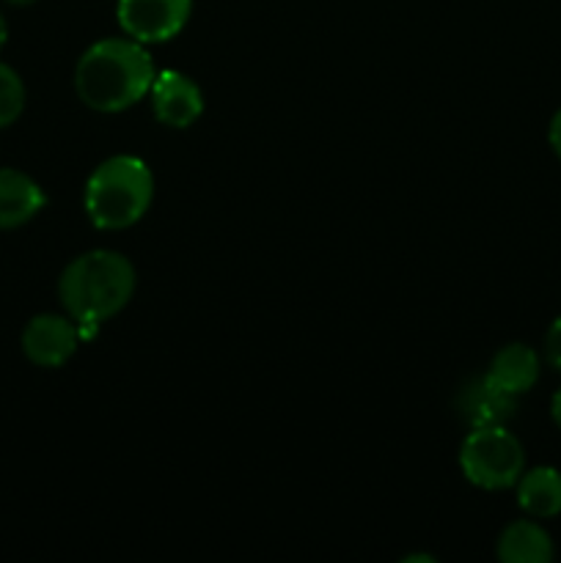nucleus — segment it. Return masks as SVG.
Returning a JSON list of instances; mask_svg holds the SVG:
<instances>
[{"instance_id":"obj_1","label":"nucleus","mask_w":561,"mask_h":563,"mask_svg":"<svg viewBox=\"0 0 561 563\" xmlns=\"http://www.w3.org/2000/svg\"><path fill=\"white\" fill-rule=\"evenodd\" d=\"M157 77L152 55L135 38H102L80 55L75 91L97 113H121L141 102Z\"/></svg>"},{"instance_id":"obj_2","label":"nucleus","mask_w":561,"mask_h":563,"mask_svg":"<svg viewBox=\"0 0 561 563\" xmlns=\"http://www.w3.org/2000/svg\"><path fill=\"white\" fill-rule=\"evenodd\" d=\"M135 267L116 251H88L72 258L58 278V297L66 317L80 328L82 339L94 328L127 308L135 295Z\"/></svg>"},{"instance_id":"obj_3","label":"nucleus","mask_w":561,"mask_h":563,"mask_svg":"<svg viewBox=\"0 0 561 563\" xmlns=\"http://www.w3.org/2000/svg\"><path fill=\"white\" fill-rule=\"evenodd\" d=\"M154 176L143 159L119 154L94 168L86 181V214L99 231H121L148 212Z\"/></svg>"},{"instance_id":"obj_4","label":"nucleus","mask_w":561,"mask_h":563,"mask_svg":"<svg viewBox=\"0 0 561 563\" xmlns=\"http://www.w3.org/2000/svg\"><path fill=\"white\" fill-rule=\"evenodd\" d=\"M462 476L479 489H509L526 471V451L506 427L471 429L460 449Z\"/></svg>"},{"instance_id":"obj_5","label":"nucleus","mask_w":561,"mask_h":563,"mask_svg":"<svg viewBox=\"0 0 561 563\" xmlns=\"http://www.w3.org/2000/svg\"><path fill=\"white\" fill-rule=\"evenodd\" d=\"M193 0H119L116 16L121 31L141 44L170 42L185 31Z\"/></svg>"},{"instance_id":"obj_6","label":"nucleus","mask_w":561,"mask_h":563,"mask_svg":"<svg viewBox=\"0 0 561 563\" xmlns=\"http://www.w3.org/2000/svg\"><path fill=\"white\" fill-rule=\"evenodd\" d=\"M80 344V328L72 317L38 313L22 330V352L33 366L61 368Z\"/></svg>"},{"instance_id":"obj_7","label":"nucleus","mask_w":561,"mask_h":563,"mask_svg":"<svg viewBox=\"0 0 561 563\" xmlns=\"http://www.w3.org/2000/svg\"><path fill=\"white\" fill-rule=\"evenodd\" d=\"M152 110L160 124L187 130L204 113V93L196 82L176 69H165L152 82Z\"/></svg>"},{"instance_id":"obj_8","label":"nucleus","mask_w":561,"mask_h":563,"mask_svg":"<svg viewBox=\"0 0 561 563\" xmlns=\"http://www.w3.org/2000/svg\"><path fill=\"white\" fill-rule=\"evenodd\" d=\"M457 410L465 418L471 429H484V427H506L512 416L517 410V396L506 394L498 385H493L484 377L471 379V383L462 388L460 399H457Z\"/></svg>"},{"instance_id":"obj_9","label":"nucleus","mask_w":561,"mask_h":563,"mask_svg":"<svg viewBox=\"0 0 561 563\" xmlns=\"http://www.w3.org/2000/svg\"><path fill=\"white\" fill-rule=\"evenodd\" d=\"M47 203L42 185L16 168H0V231L20 229Z\"/></svg>"},{"instance_id":"obj_10","label":"nucleus","mask_w":561,"mask_h":563,"mask_svg":"<svg viewBox=\"0 0 561 563\" xmlns=\"http://www.w3.org/2000/svg\"><path fill=\"white\" fill-rule=\"evenodd\" d=\"M487 379L512 396H522L537 385L539 379V355L528 344H506L490 361Z\"/></svg>"},{"instance_id":"obj_11","label":"nucleus","mask_w":561,"mask_h":563,"mask_svg":"<svg viewBox=\"0 0 561 563\" xmlns=\"http://www.w3.org/2000/svg\"><path fill=\"white\" fill-rule=\"evenodd\" d=\"M495 555L504 563H550L556 550L553 539L542 526L534 520H517L504 528Z\"/></svg>"},{"instance_id":"obj_12","label":"nucleus","mask_w":561,"mask_h":563,"mask_svg":"<svg viewBox=\"0 0 561 563\" xmlns=\"http://www.w3.org/2000/svg\"><path fill=\"white\" fill-rule=\"evenodd\" d=\"M517 506L528 517L550 520L561 515V473L556 467H534L517 478Z\"/></svg>"},{"instance_id":"obj_13","label":"nucleus","mask_w":561,"mask_h":563,"mask_svg":"<svg viewBox=\"0 0 561 563\" xmlns=\"http://www.w3.org/2000/svg\"><path fill=\"white\" fill-rule=\"evenodd\" d=\"M25 110V86L22 77L0 60V130L11 126Z\"/></svg>"},{"instance_id":"obj_14","label":"nucleus","mask_w":561,"mask_h":563,"mask_svg":"<svg viewBox=\"0 0 561 563\" xmlns=\"http://www.w3.org/2000/svg\"><path fill=\"white\" fill-rule=\"evenodd\" d=\"M544 361L553 372L561 374V317L553 319V324L544 333Z\"/></svg>"},{"instance_id":"obj_15","label":"nucleus","mask_w":561,"mask_h":563,"mask_svg":"<svg viewBox=\"0 0 561 563\" xmlns=\"http://www.w3.org/2000/svg\"><path fill=\"white\" fill-rule=\"evenodd\" d=\"M548 141H550V148H553V152H556V157L561 159V108L556 110V115H553V119H550Z\"/></svg>"},{"instance_id":"obj_16","label":"nucleus","mask_w":561,"mask_h":563,"mask_svg":"<svg viewBox=\"0 0 561 563\" xmlns=\"http://www.w3.org/2000/svg\"><path fill=\"white\" fill-rule=\"evenodd\" d=\"M550 416H553L556 427H559V429H561V388H559V390H556L553 401H550Z\"/></svg>"},{"instance_id":"obj_17","label":"nucleus","mask_w":561,"mask_h":563,"mask_svg":"<svg viewBox=\"0 0 561 563\" xmlns=\"http://www.w3.org/2000/svg\"><path fill=\"white\" fill-rule=\"evenodd\" d=\"M6 42H9V22H6V16L0 14V49H3Z\"/></svg>"},{"instance_id":"obj_18","label":"nucleus","mask_w":561,"mask_h":563,"mask_svg":"<svg viewBox=\"0 0 561 563\" xmlns=\"http://www.w3.org/2000/svg\"><path fill=\"white\" fill-rule=\"evenodd\" d=\"M6 3H11V5H31V3H36V0H6Z\"/></svg>"}]
</instances>
